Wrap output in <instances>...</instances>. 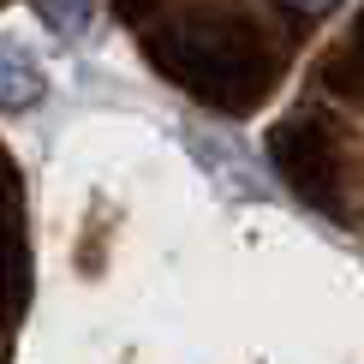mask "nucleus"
<instances>
[{
	"label": "nucleus",
	"instance_id": "1",
	"mask_svg": "<svg viewBox=\"0 0 364 364\" xmlns=\"http://www.w3.org/2000/svg\"><path fill=\"white\" fill-rule=\"evenodd\" d=\"M42 90H48L42 66H36L30 54H18V48L0 42V108H6V114H24V108H36V102H42Z\"/></svg>",
	"mask_w": 364,
	"mask_h": 364
},
{
	"label": "nucleus",
	"instance_id": "2",
	"mask_svg": "<svg viewBox=\"0 0 364 364\" xmlns=\"http://www.w3.org/2000/svg\"><path fill=\"white\" fill-rule=\"evenodd\" d=\"M36 12H42V24H48L54 36H84L96 0H36Z\"/></svg>",
	"mask_w": 364,
	"mask_h": 364
},
{
	"label": "nucleus",
	"instance_id": "3",
	"mask_svg": "<svg viewBox=\"0 0 364 364\" xmlns=\"http://www.w3.org/2000/svg\"><path fill=\"white\" fill-rule=\"evenodd\" d=\"M287 6H293V12H305V18H323V12L335 6V0H287Z\"/></svg>",
	"mask_w": 364,
	"mask_h": 364
}]
</instances>
